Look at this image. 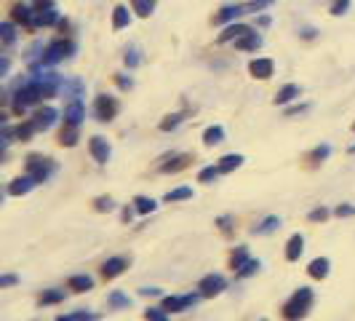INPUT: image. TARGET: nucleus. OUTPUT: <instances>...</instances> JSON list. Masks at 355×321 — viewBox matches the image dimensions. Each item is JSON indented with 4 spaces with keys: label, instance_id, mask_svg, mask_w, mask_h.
I'll return each instance as SVG.
<instances>
[{
    "label": "nucleus",
    "instance_id": "7",
    "mask_svg": "<svg viewBox=\"0 0 355 321\" xmlns=\"http://www.w3.org/2000/svg\"><path fill=\"white\" fill-rule=\"evenodd\" d=\"M35 185H37V179L33 177V174H24V177L14 179V182L8 185V196H27Z\"/></svg>",
    "mask_w": 355,
    "mask_h": 321
},
{
    "label": "nucleus",
    "instance_id": "23",
    "mask_svg": "<svg viewBox=\"0 0 355 321\" xmlns=\"http://www.w3.org/2000/svg\"><path fill=\"white\" fill-rule=\"evenodd\" d=\"M222 140H225V129H222V126H209V129L203 131V145H209V147H211V145H219Z\"/></svg>",
    "mask_w": 355,
    "mask_h": 321
},
{
    "label": "nucleus",
    "instance_id": "39",
    "mask_svg": "<svg viewBox=\"0 0 355 321\" xmlns=\"http://www.w3.org/2000/svg\"><path fill=\"white\" fill-rule=\"evenodd\" d=\"M56 321H96V316L86 313V311H78V313H70V316H59Z\"/></svg>",
    "mask_w": 355,
    "mask_h": 321
},
{
    "label": "nucleus",
    "instance_id": "45",
    "mask_svg": "<svg viewBox=\"0 0 355 321\" xmlns=\"http://www.w3.org/2000/svg\"><path fill=\"white\" fill-rule=\"evenodd\" d=\"M125 65H128V67H137V65H139V51H137V49H131V51L125 54Z\"/></svg>",
    "mask_w": 355,
    "mask_h": 321
},
{
    "label": "nucleus",
    "instance_id": "37",
    "mask_svg": "<svg viewBox=\"0 0 355 321\" xmlns=\"http://www.w3.org/2000/svg\"><path fill=\"white\" fill-rule=\"evenodd\" d=\"M179 124H182V113L166 115V121H160V131H174V129H177Z\"/></svg>",
    "mask_w": 355,
    "mask_h": 321
},
{
    "label": "nucleus",
    "instance_id": "14",
    "mask_svg": "<svg viewBox=\"0 0 355 321\" xmlns=\"http://www.w3.org/2000/svg\"><path fill=\"white\" fill-rule=\"evenodd\" d=\"M246 33H251L246 24H227V27H225V33L216 38V40H219V43H230V40H238V38H243Z\"/></svg>",
    "mask_w": 355,
    "mask_h": 321
},
{
    "label": "nucleus",
    "instance_id": "22",
    "mask_svg": "<svg viewBox=\"0 0 355 321\" xmlns=\"http://www.w3.org/2000/svg\"><path fill=\"white\" fill-rule=\"evenodd\" d=\"M128 22H131L128 8H125V6H118V8L112 11V30H123V27H128Z\"/></svg>",
    "mask_w": 355,
    "mask_h": 321
},
{
    "label": "nucleus",
    "instance_id": "20",
    "mask_svg": "<svg viewBox=\"0 0 355 321\" xmlns=\"http://www.w3.org/2000/svg\"><path fill=\"white\" fill-rule=\"evenodd\" d=\"M187 163H190V156H171L168 163L160 166V172H163V174H174V172H182Z\"/></svg>",
    "mask_w": 355,
    "mask_h": 321
},
{
    "label": "nucleus",
    "instance_id": "36",
    "mask_svg": "<svg viewBox=\"0 0 355 321\" xmlns=\"http://www.w3.org/2000/svg\"><path fill=\"white\" fill-rule=\"evenodd\" d=\"M35 131H37V126L33 124V121H27V124H21V126L17 129V137L21 140V142H27V140H30V137H33Z\"/></svg>",
    "mask_w": 355,
    "mask_h": 321
},
{
    "label": "nucleus",
    "instance_id": "31",
    "mask_svg": "<svg viewBox=\"0 0 355 321\" xmlns=\"http://www.w3.org/2000/svg\"><path fill=\"white\" fill-rule=\"evenodd\" d=\"M59 142L64 145V147H75L78 145V126H64V131H62V140Z\"/></svg>",
    "mask_w": 355,
    "mask_h": 321
},
{
    "label": "nucleus",
    "instance_id": "25",
    "mask_svg": "<svg viewBox=\"0 0 355 321\" xmlns=\"http://www.w3.org/2000/svg\"><path fill=\"white\" fill-rule=\"evenodd\" d=\"M134 209H137L139 214H153L155 209H158V204L147 196H137L134 198Z\"/></svg>",
    "mask_w": 355,
    "mask_h": 321
},
{
    "label": "nucleus",
    "instance_id": "52",
    "mask_svg": "<svg viewBox=\"0 0 355 321\" xmlns=\"http://www.w3.org/2000/svg\"><path fill=\"white\" fill-rule=\"evenodd\" d=\"M219 228L222 231H230V217H219Z\"/></svg>",
    "mask_w": 355,
    "mask_h": 321
},
{
    "label": "nucleus",
    "instance_id": "34",
    "mask_svg": "<svg viewBox=\"0 0 355 321\" xmlns=\"http://www.w3.org/2000/svg\"><path fill=\"white\" fill-rule=\"evenodd\" d=\"M184 198H193V188H177V190H168L166 193V201H184Z\"/></svg>",
    "mask_w": 355,
    "mask_h": 321
},
{
    "label": "nucleus",
    "instance_id": "8",
    "mask_svg": "<svg viewBox=\"0 0 355 321\" xmlns=\"http://www.w3.org/2000/svg\"><path fill=\"white\" fill-rule=\"evenodd\" d=\"M89 147L96 163H107V160H110V153H112V150H110V145H107L105 137H91Z\"/></svg>",
    "mask_w": 355,
    "mask_h": 321
},
{
    "label": "nucleus",
    "instance_id": "24",
    "mask_svg": "<svg viewBox=\"0 0 355 321\" xmlns=\"http://www.w3.org/2000/svg\"><path fill=\"white\" fill-rule=\"evenodd\" d=\"M294 97H300V86L288 83V86H284V89L275 94V105H286V102H291Z\"/></svg>",
    "mask_w": 355,
    "mask_h": 321
},
{
    "label": "nucleus",
    "instance_id": "26",
    "mask_svg": "<svg viewBox=\"0 0 355 321\" xmlns=\"http://www.w3.org/2000/svg\"><path fill=\"white\" fill-rule=\"evenodd\" d=\"M155 6H158V0H134V3H131V8H134L139 17H150V14L155 11Z\"/></svg>",
    "mask_w": 355,
    "mask_h": 321
},
{
    "label": "nucleus",
    "instance_id": "28",
    "mask_svg": "<svg viewBox=\"0 0 355 321\" xmlns=\"http://www.w3.org/2000/svg\"><path fill=\"white\" fill-rule=\"evenodd\" d=\"M64 300V289H49L40 295V305H56Z\"/></svg>",
    "mask_w": 355,
    "mask_h": 321
},
{
    "label": "nucleus",
    "instance_id": "3",
    "mask_svg": "<svg viewBox=\"0 0 355 321\" xmlns=\"http://www.w3.org/2000/svg\"><path fill=\"white\" fill-rule=\"evenodd\" d=\"M27 174H33L37 182H46L53 174V160L43 156H30L27 158Z\"/></svg>",
    "mask_w": 355,
    "mask_h": 321
},
{
    "label": "nucleus",
    "instance_id": "11",
    "mask_svg": "<svg viewBox=\"0 0 355 321\" xmlns=\"http://www.w3.org/2000/svg\"><path fill=\"white\" fill-rule=\"evenodd\" d=\"M275 70V65H272V59H251L249 65V72L254 78H259V81H267L270 75Z\"/></svg>",
    "mask_w": 355,
    "mask_h": 321
},
{
    "label": "nucleus",
    "instance_id": "12",
    "mask_svg": "<svg viewBox=\"0 0 355 321\" xmlns=\"http://www.w3.org/2000/svg\"><path fill=\"white\" fill-rule=\"evenodd\" d=\"M83 115H86V110H83V102H80V99H72L70 107L64 110V124L80 126V121H83Z\"/></svg>",
    "mask_w": 355,
    "mask_h": 321
},
{
    "label": "nucleus",
    "instance_id": "29",
    "mask_svg": "<svg viewBox=\"0 0 355 321\" xmlns=\"http://www.w3.org/2000/svg\"><path fill=\"white\" fill-rule=\"evenodd\" d=\"M91 286H94L91 276H72L70 279V289H75V292H89Z\"/></svg>",
    "mask_w": 355,
    "mask_h": 321
},
{
    "label": "nucleus",
    "instance_id": "30",
    "mask_svg": "<svg viewBox=\"0 0 355 321\" xmlns=\"http://www.w3.org/2000/svg\"><path fill=\"white\" fill-rule=\"evenodd\" d=\"M0 40H3L6 46H11V43L17 40V30H14V22H3V24H0Z\"/></svg>",
    "mask_w": 355,
    "mask_h": 321
},
{
    "label": "nucleus",
    "instance_id": "5",
    "mask_svg": "<svg viewBox=\"0 0 355 321\" xmlns=\"http://www.w3.org/2000/svg\"><path fill=\"white\" fill-rule=\"evenodd\" d=\"M198 289H200V295H203V297H219V295L227 289V281H225V276L211 273V276H203V279H200Z\"/></svg>",
    "mask_w": 355,
    "mask_h": 321
},
{
    "label": "nucleus",
    "instance_id": "48",
    "mask_svg": "<svg viewBox=\"0 0 355 321\" xmlns=\"http://www.w3.org/2000/svg\"><path fill=\"white\" fill-rule=\"evenodd\" d=\"M46 8H53V0H35V11H46Z\"/></svg>",
    "mask_w": 355,
    "mask_h": 321
},
{
    "label": "nucleus",
    "instance_id": "32",
    "mask_svg": "<svg viewBox=\"0 0 355 321\" xmlns=\"http://www.w3.org/2000/svg\"><path fill=\"white\" fill-rule=\"evenodd\" d=\"M222 174V169H219V163L216 166H206V169H200V174H198V182H214V179Z\"/></svg>",
    "mask_w": 355,
    "mask_h": 321
},
{
    "label": "nucleus",
    "instance_id": "9",
    "mask_svg": "<svg viewBox=\"0 0 355 321\" xmlns=\"http://www.w3.org/2000/svg\"><path fill=\"white\" fill-rule=\"evenodd\" d=\"M33 124L37 126V131H49L53 124H56V110L53 107H40L33 118Z\"/></svg>",
    "mask_w": 355,
    "mask_h": 321
},
{
    "label": "nucleus",
    "instance_id": "41",
    "mask_svg": "<svg viewBox=\"0 0 355 321\" xmlns=\"http://www.w3.org/2000/svg\"><path fill=\"white\" fill-rule=\"evenodd\" d=\"M110 305H112V308H128L131 300H128L125 295H121V292H112V295H110Z\"/></svg>",
    "mask_w": 355,
    "mask_h": 321
},
{
    "label": "nucleus",
    "instance_id": "33",
    "mask_svg": "<svg viewBox=\"0 0 355 321\" xmlns=\"http://www.w3.org/2000/svg\"><path fill=\"white\" fill-rule=\"evenodd\" d=\"M246 263H249V252H246V247H238V252L232 254V260H230L232 270H241Z\"/></svg>",
    "mask_w": 355,
    "mask_h": 321
},
{
    "label": "nucleus",
    "instance_id": "49",
    "mask_svg": "<svg viewBox=\"0 0 355 321\" xmlns=\"http://www.w3.org/2000/svg\"><path fill=\"white\" fill-rule=\"evenodd\" d=\"M142 295H144V297H158V295H160V289H155V286H144V289H142Z\"/></svg>",
    "mask_w": 355,
    "mask_h": 321
},
{
    "label": "nucleus",
    "instance_id": "40",
    "mask_svg": "<svg viewBox=\"0 0 355 321\" xmlns=\"http://www.w3.org/2000/svg\"><path fill=\"white\" fill-rule=\"evenodd\" d=\"M94 206H96V212H112V209H115V201L110 196H102L94 201Z\"/></svg>",
    "mask_w": 355,
    "mask_h": 321
},
{
    "label": "nucleus",
    "instance_id": "35",
    "mask_svg": "<svg viewBox=\"0 0 355 321\" xmlns=\"http://www.w3.org/2000/svg\"><path fill=\"white\" fill-rule=\"evenodd\" d=\"M259 268H262V263L259 260H249L246 265L241 268V270H235L241 279H249V276H254V273H259Z\"/></svg>",
    "mask_w": 355,
    "mask_h": 321
},
{
    "label": "nucleus",
    "instance_id": "38",
    "mask_svg": "<svg viewBox=\"0 0 355 321\" xmlns=\"http://www.w3.org/2000/svg\"><path fill=\"white\" fill-rule=\"evenodd\" d=\"M144 319L147 321H168V311H166V308H150V311H144Z\"/></svg>",
    "mask_w": 355,
    "mask_h": 321
},
{
    "label": "nucleus",
    "instance_id": "6",
    "mask_svg": "<svg viewBox=\"0 0 355 321\" xmlns=\"http://www.w3.org/2000/svg\"><path fill=\"white\" fill-rule=\"evenodd\" d=\"M200 297H203L200 292H198V295H182V297H163V305H160V308H166L168 313H182L184 308H193Z\"/></svg>",
    "mask_w": 355,
    "mask_h": 321
},
{
    "label": "nucleus",
    "instance_id": "17",
    "mask_svg": "<svg viewBox=\"0 0 355 321\" xmlns=\"http://www.w3.org/2000/svg\"><path fill=\"white\" fill-rule=\"evenodd\" d=\"M329 268H331V260H329V257H318V260L310 263L307 273H310L313 279H326V276H329Z\"/></svg>",
    "mask_w": 355,
    "mask_h": 321
},
{
    "label": "nucleus",
    "instance_id": "27",
    "mask_svg": "<svg viewBox=\"0 0 355 321\" xmlns=\"http://www.w3.org/2000/svg\"><path fill=\"white\" fill-rule=\"evenodd\" d=\"M278 228H281V217H267L262 225L254 228V233H257V236H267V233L278 231Z\"/></svg>",
    "mask_w": 355,
    "mask_h": 321
},
{
    "label": "nucleus",
    "instance_id": "46",
    "mask_svg": "<svg viewBox=\"0 0 355 321\" xmlns=\"http://www.w3.org/2000/svg\"><path fill=\"white\" fill-rule=\"evenodd\" d=\"M337 217H353L355 214V206H347V204H342V206H337Z\"/></svg>",
    "mask_w": 355,
    "mask_h": 321
},
{
    "label": "nucleus",
    "instance_id": "15",
    "mask_svg": "<svg viewBox=\"0 0 355 321\" xmlns=\"http://www.w3.org/2000/svg\"><path fill=\"white\" fill-rule=\"evenodd\" d=\"M251 8L249 6H225L219 14H216V22L219 24H225V22H232L235 17H241V14H249Z\"/></svg>",
    "mask_w": 355,
    "mask_h": 321
},
{
    "label": "nucleus",
    "instance_id": "1",
    "mask_svg": "<svg viewBox=\"0 0 355 321\" xmlns=\"http://www.w3.org/2000/svg\"><path fill=\"white\" fill-rule=\"evenodd\" d=\"M310 308H313V289L300 286V289L288 297V303L284 305V316L288 321H300L310 313Z\"/></svg>",
    "mask_w": 355,
    "mask_h": 321
},
{
    "label": "nucleus",
    "instance_id": "55",
    "mask_svg": "<svg viewBox=\"0 0 355 321\" xmlns=\"http://www.w3.org/2000/svg\"><path fill=\"white\" fill-rule=\"evenodd\" d=\"M353 129H355V126H353Z\"/></svg>",
    "mask_w": 355,
    "mask_h": 321
},
{
    "label": "nucleus",
    "instance_id": "53",
    "mask_svg": "<svg viewBox=\"0 0 355 321\" xmlns=\"http://www.w3.org/2000/svg\"><path fill=\"white\" fill-rule=\"evenodd\" d=\"M304 110H307V105H300V107H291V110H288V115H297V113H304Z\"/></svg>",
    "mask_w": 355,
    "mask_h": 321
},
{
    "label": "nucleus",
    "instance_id": "19",
    "mask_svg": "<svg viewBox=\"0 0 355 321\" xmlns=\"http://www.w3.org/2000/svg\"><path fill=\"white\" fill-rule=\"evenodd\" d=\"M243 156L241 153H230V156H225V158H219V169H222V174H227V172H235V169H241L243 166Z\"/></svg>",
    "mask_w": 355,
    "mask_h": 321
},
{
    "label": "nucleus",
    "instance_id": "13",
    "mask_svg": "<svg viewBox=\"0 0 355 321\" xmlns=\"http://www.w3.org/2000/svg\"><path fill=\"white\" fill-rule=\"evenodd\" d=\"M302 252H304V238L297 233V236H291V238H288V244H286V260H291V263H294V260H300V257H302Z\"/></svg>",
    "mask_w": 355,
    "mask_h": 321
},
{
    "label": "nucleus",
    "instance_id": "43",
    "mask_svg": "<svg viewBox=\"0 0 355 321\" xmlns=\"http://www.w3.org/2000/svg\"><path fill=\"white\" fill-rule=\"evenodd\" d=\"M329 153H331V147H329V145H320V147L313 150V160H326L329 158Z\"/></svg>",
    "mask_w": 355,
    "mask_h": 321
},
{
    "label": "nucleus",
    "instance_id": "44",
    "mask_svg": "<svg viewBox=\"0 0 355 321\" xmlns=\"http://www.w3.org/2000/svg\"><path fill=\"white\" fill-rule=\"evenodd\" d=\"M326 217H329V209H323V206H320V209H313V212H310V220H313V222H323Z\"/></svg>",
    "mask_w": 355,
    "mask_h": 321
},
{
    "label": "nucleus",
    "instance_id": "50",
    "mask_svg": "<svg viewBox=\"0 0 355 321\" xmlns=\"http://www.w3.org/2000/svg\"><path fill=\"white\" fill-rule=\"evenodd\" d=\"M8 67H11V62H8V56H3L0 59V75H8Z\"/></svg>",
    "mask_w": 355,
    "mask_h": 321
},
{
    "label": "nucleus",
    "instance_id": "21",
    "mask_svg": "<svg viewBox=\"0 0 355 321\" xmlns=\"http://www.w3.org/2000/svg\"><path fill=\"white\" fill-rule=\"evenodd\" d=\"M59 22L56 8H46V11H35V27H51Z\"/></svg>",
    "mask_w": 355,
    "mask_h": 321
},
{
    "label": "nucleus",
    "instance_id": "51",
    "mask_svg": "<svg viewBox=\"0 0 355 321\" xmlns=\"http://www.w3.org/2000/svg\"><path fill=\"white\" fill-rule=\"evenodd\" d=\"M118 86H121V89H131L134 81H131V78H118Z\"/></svg>",
    "mask_w": 355,
    "mask_h": 321
},
{
    "label": "nucleus",
    "instance_id": "42",
    "mask_svg": "<svg viewBox=\"0 0 355 321\" xmlns=\"http://www.w3.org/2000/svg\"><path fill=\"white\" fill-rule=\"evenodd\" d=\"M347 8H350V0H334V3H331V14H334V17L347 14Z\"/></svg>",
    "mask_w": 355,
    "mask_h": 321
},
{
    "label": "nucleus",
    "instance_id": "18",
    "mask_svg": "<svg viewBox=\"0 0 355 321\" xmlns=\"http://www.w3.org/2000/svg\"><path fill=\"white\" fill-rule=\"evenodd\" d=\"M259 46H262V38L257 33H246L243 38L235 40V49H241V51H257Z\"/></svg>",
    "mask_w": 355,
    "mask_h": 321
},
{
    "label": "nucleus",
    "instance_id": "4",
    "mask_svg": "<svg viewBox=\"0 0 355 321\" xmlns=\"http://www.w3.org/2000/svg\"><path fill=\"white\" fill-rule=\"evenodd\" d=\"M94 113H96V118H99L102 124H107V121H112V118L121 113V105H118V99L102 94V97H96V102H94Z\"/></svg>",
    "mask_w": 355,
    "mask_h": 321
},
{
    "label": "nucleus",
    "instance_id": "10",
    "mask_svg": "<svg viewBox=\"0 0 355 321\" xmlns=\"http://www.w3.org/2000/svg\"><path fill=\"white\" fill-rule=\"evenodd\" d=\"M11 17H14V22L24 24V27H35V11L30 6H24V3H17L11 8Z\"/></svg>",
    "mask_w": 355,
    "mask_h": 321
},
{
    "label": "nucleus",
    "instance_id": "54",
    "mask_svg": "<svg viewBox=\"0 0 355 321\" xmlns=\"http://www.w3.org/2000/svg\"><path fill=\"white\" fill-rule=\"evenodd\" d=\"M134 217V209H123V220H131Z\"/></svg>",
    "mask_w": 355,
    "mask_h": 321
},
{
    "label": "nucleus",
    "instance_id": "16",
    "mask_svg": "<svg viewBox=\"0 0 355 321\" xmlns=\"http://www.w3.org/2000/svg\"><path fill=\"white\" fill-rule=\"evenodd\" d=\"M123 270H125L123 257H112V260H107L105 265H102V276H105V279H115V276H121Z\"/></svg>",
    "mask_w": 355,
    "mask_h": 321
},
{
    "label": "nucleus",
    "instance_id": "56",
    "mask_svg": "<svg viewBox=\"0 0 355 321\" xmlns=\"http://www.w3.org/2000/svg\"><path fill=\"white\" fill-rule=\"evenodd\" d=\"M265 321H267V319H265Z\"/></svg>",
    "mask_w": 355,
    "mask_h": 321
},
{
    "label": "nucleus",
    "instance_id": "2",
    "mask_svg": "<svg viewBox=\"0 0 355 321\" xmlns=\"http://www.w3.org/2000/svg\"><path fill=\"white\" fill-rule=\"evenodd\" d=\"M72 51H75V43H72V40H53L51 46L46 49V54H43L40 65H56V62L72 56Z\"/></svg>",
    "mask_w": 355,
    "mask_h": 321
},
{
    "label": "nucleus",
    "instance_id": "47",
    "mask_svg": "<svg viewBox=\"0 0 355 321\" xmlns=\"http://www.w3.org/2000/svg\"><path fill=\"white\" fill-rule=\"evenodd\" d=\"M17 281H19L17 276H3V279H0V286H3V289H8V286H14Z\"/></svg>",
    "mask_w": 355,
    "mask_h": 321
}]
</instances>
